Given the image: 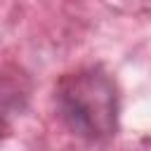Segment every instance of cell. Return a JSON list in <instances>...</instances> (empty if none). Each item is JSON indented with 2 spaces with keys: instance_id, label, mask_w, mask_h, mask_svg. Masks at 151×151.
Returning <instances> with one entry per match:
<instances>
[{
  "instance_id": "cell-1",
  "label": "cell",
  "mask_w": 151,
  "mask_h": 151,
  "mask_svg": "<svg viewBox=\"0 0 151 151\" xmlns=\"http://www.w3.org/2000/svg\"><path fill=\"white\" fill-rule=\"evenodd\" d=\"M57 106L64 123L85 139H106L118 127V92L99 68L66 76L57 87Z\"/></svg>"
},
{
  "instance_id": "cell-2",
  "label": "cell",
  "mask_w": 151,
  "mask_h": 151,
  "mask_svg": "<svg viewBox=\"0 0 151 151\" xmlns=\"http://www.w3.org/2000/svg\"><path fill=\"white\" fill-rule=\"evenodd\" d=\"M17 104H19L17 87L0 80V139L5 137V132L9 127V120H12L14 111H17Z\"/></svg>"
}]
</instances>
